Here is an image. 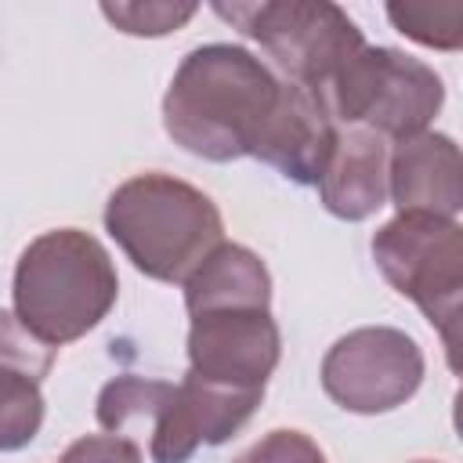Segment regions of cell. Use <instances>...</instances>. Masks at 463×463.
Instances as JSON below:
<instances>
[{"instance_id": "6da1fadb", "label": "cell", "mask_w": 463, "mask_h": 463, "mask_svg": "<svg viewBox=\"0 0 463 463\" xmlns=\"http://www.w3.org/2000/svg\"><path fill=\"white\" fill-rule=\"evenodd\" d=\"M188 376L264 394L282 358V333L271 315L268 264L239 242H221L188 279Z\"/></svg>"}, {"instance_id": "7a4b0ae2", "label": "cell", "mask_w": 463, "mask_h": 463, "mask_svg": "<svg viewBox=\"0 0 463 463\" xmlns=\"http://www.w3.org/2000/svg\"><path fill=\"white\" fill-rule=\"evenodd\" d=\"M279 87L282 76L253 51L239 43H203L184 54L163 94V130L199 159H242L271 116Z\"/></svg>"}, {"instance_id": "3957f363", "label": "cell", "mask_w": 463, "mask_h": 463, "mask_svg": "<svg viewBox=\"0 0 463 463\" xmlns=\"http://www.w3.org/2000/svg\"><path fill=\"white\" fill-rule=\"evenodd\" d=\"M14 318L47 347L87 336L116 304L119 275L109 250L80 228L36 235L14 264Z\"/></svg>"}, {"instance_id": "277c9868", "label": "cell", "mask_w": 463, "mask_h": 463, "mask_svg": "<svg viewBox=\"0 0 463 463\" xmlns=\"http://www.w3.org/2000/svg\"><path fill=\"white\" fill-rule=\"evenodd\" d=\"M105 232L141 275L170 286H184V279L224 242L217 203L170 174H137L123 181L105 203Z\"/></svg>"}, {"instance_id": "5b68a950", "label": "cell", "mask_w": 463, "mask_h": 463, "mask_svg": "<svg viewBox=\"0 0 463 463\" xmlns=\"http://www.w3.org/2000/svg\"><path fill=\"white\" fill-rule=\"evenodd\" d=\"M336 127H365L387 141L423 134L445 105L441 76L394 47H362L318 90Z\"/></svg>"}, {"instance_id": "8992f818", "label": "cell", "mask_w": 463, "mask_h": 463, "mask_svg": "<svg viewBox=\"0 0 463 463\" xmlns=\"http://www.w3.org/2000/svg\"><path fill=\"white\" fill-rule=\"evenodd\" d=\"M242 36L260 43L282 80L318 94L340 65L365 47L362 29L344 7L329 0H260V4H213Z\"/></svg>"}, {"instance_id": "52a82bcc", "label": "cell", "mask_w": 463, "mask_h": 463, "mask_svg": "<svg viewBox=\"0 0 463 463\" xmlns=\"http://www.w3.org/2000/svg\"><path fill=\"white\" fill-rule=\"evenodd\" d=\"M373 260L380 275L409 297L441 333L449 362L456 365V329L463 300V228L452 217L398 213L373 235Z\"/></svg>"}, {"instance_id": "ba28073f", "label": "cell", "mask_w": 463, "mask_h": 463, "mask_svg": "<svg viewBox=\"0 0 463 463\" xmlns=\"http://www.w3.org/2000/svg\"><path fill=\"white\" fill-rule=\"evenodd\" d=\"M420 344L394 326H362L340 336L322 358V391L358 416H380L405 405L423 383Z\"/></svg>"}, {"instance_id": "9c48e42d", "label": "cell", "mask_w": 463, "mask_h": 463, "mask_svg": "<svg viewBox=\"0 0 463 463\" xmlns=\"http://www.w3.org/2000/svg\"><path fill=\"white\" fill-rule=\"evenodd\" d=\"M333 137H336V123L326 112L322 98L282 80L275 109L264 119L250 156L275 166L293 184H315L329 159Z\"/></svg>"}, {"instance_id": "30bf717a", "label": "cell", "mask_w": 463, "mask_h": 463, "mask_svg": "<svg viewBox=\"0 0 463 463\" xmlns=\"http://www.w3.org/2000/svg\"><path fill=\"white\" fill-rule=\"evenodd\" d=\"M387 195L398 213L452 217L463 210V163L449 134H412L394 141L387 159Z\"/></svg>"}, {"instance_id": "8fae6325", "label": "cell", "mask_w": 463, "mask_h": 463, "mask_svg": "<svg viewBox=\"0 0 463 463\" xmlns=\"http://www.w3.org/2000/svg\"><path fill=\"white\" fill-rule=\"evenodd\" d=\"M54 347L40 344L14 311H0V452L25 449L43 427V376Z\"/></svg>"}, {"instance_id": "7c38bea8", "label": "cell", "mask_w": 463, "mask_h": 463, "mask_svg": "<svg viewBox=\"0 0 463 463\" xmlns=\"http://www.w3.org/2000/svg\"><path fill=\"white\" fill-rule=\"evenodd\" d=\"M387 137L365 127H336L329 159L318 174V199L340 221H365L387 203Z\"/></svg>"}, {"instance_id": "4fadbf2b", "label": "cell", "mask_w": 463, "mask_h": 463, "mask_svg": "<svg viewBox=\"0 0 463 463\" xmlns=\"http://www.w3.org/2000/svg\"><path fill=\"white\" fill-rule=\"evenodd\" d=\"M166 391H170L166 380H148V376H134V373L116 376L98 394V409H94L98 423L119 438L145 434V430H152Z\"/></svg>"}, {"instance_id": "5bb4252c", "label": "cell", "mask_w": 463, "mask_h": 463, "mask_svg": "<svg viewBox=\"0 0 463 463\" xmlns=\"http://www.w3.org/2000/svg\"><path fill=\"white\" fill-rule=\"evenodd\" d=\"M391 25L438 51H456L463 43V4L459 0H438V4H387Z\"/></svg>"}, {"instance_id": "9a60e30c", "label": "cell", "mask_w": 463, "mask_h": 463, "mask_svg": "<svg viewBox=\"0 0 463 463\" xmlns=\"http://www.w3.org/2000/svg\"><path fill=\"white\" fill-rule=\"evenodd\" d=\"M199 4H166V0H145V4H101V14L130 36H166L177 33Z\"/></svg>"}, {"instance_id": "2e32d148", "label": "cell", "mask_w": 463, "mask_h": 463, "mask_svg": "<svg viewBox=\"0 0 463 463\" xmlns=\"http://www.w3.org/2000/svg\"><path fill=\"white\" fill-rule=\"evenodd\" d=\"M235 463H326V452L304 430H271Z\"/></svg>"}, {"instance_id": "e0dca14e", "label": "cell", "mask_w": 463, "mask_h": 463, "mask_svg": "<svg viewBox=\"0 0 463 463\" xmlns=\"http://www.w3.org/2000/svg\"><path fill=\"white\" fill-rule=\"evenodd\" d=\"M58 463H145L141 445L119 434H87L80 441H72Z\"/></svg>"}, {"instance_id": "ac0fdd59", "label": "cell", "mask_w": 463, "mask_h": 463, "mask_svg": "<svg viewBox=\"0 0 463 463\" xmlns=\"http://www.w3.org/2000/svg\"><path fill=\"white\" fill-rule=\"evenodd\" d=\"M416 463H438V459H416Z\"/></svg>"}]
</instances>
